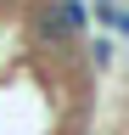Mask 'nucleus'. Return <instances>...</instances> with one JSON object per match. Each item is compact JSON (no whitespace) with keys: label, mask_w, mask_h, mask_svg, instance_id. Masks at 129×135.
I'll return each mask as SVG.
<instances>
[{"label":"nucleus","mask_w":129,"mask_h":135,"mask_svg":"<svg viewBox=\"0 0 129 135\" xmlns=\"http://www.w3.org/2000/svg\"><path fill=\"white\" fill-rule=\"evenodd\" d=\"M101 17H107L112 28H123V34H129V11H101Z\"/></svg>","instance_id":"nucleus-1"}]
</instances>
